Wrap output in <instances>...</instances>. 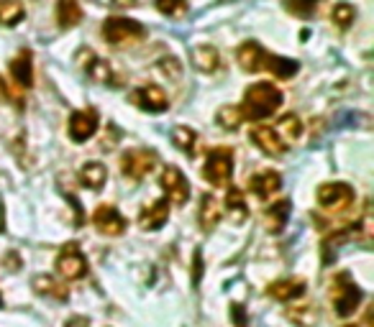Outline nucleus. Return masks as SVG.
Here are the masks:
<instances>
[{"instance_id":"1","label":"nucleus","mask_w":374,"mask_h":327,"mask_svg":"<svg viewBox=\"0 0 374 327\" xmlns=\"http://www.w3.org/2000/svg\"><path fill=\"white\" fill-rule=\"evenodd\" d=\"M282 105V92L272 82H256L244 92V105H239L244 112V120H264L275 115Z\"/></svg>"},{"instance_id":"2","label":"nucleus","mask_w":374,"mask_h":327,"mask_svg":"<svg viewBox=\"0 0 374 327\" xmlns=\"http://www.w3.org/2000/svg\"><path fill=\"white\" fill-rule=\"evenodd\" d=\"M146 36V26L139 21H131V18H120V15H113V18H105L103 23V38L113 46H123V44H136Z\"/></svg>"},{"instance_id":"3","label":"nucleus","mask_w":374,"mask_h":327,"mask_svg":"<svg viewBox=\"0 0 374 327\" xmlns=\"http://www.w3.org/2000/svg\"><path fill=\"white\" fill-rule=\"evenodd\" d=\"M233 174V151L221 146V149H213L208 154V161L202 166V177L208 179L213 187H226L231 182Z\"/></svg>"},{"instance_id":"4","label":"nucleus","mask_w":374,"mask_h":327,"mask_svg":"<svg viewBox=\"0 0 374 327\" xmlns=\"http://www.w3.org/2000/svg\"><path fill=\"white\" fill-rule=\"evenodd\" d=\"M154 166H157V154L149 149H134L120 157V171L131 182H141L144 177H149Z\"/></svg>"},{"instance_id":"5","label":"nucleus","mask_w":374,"mask_h":327,"mask_svg":"<svg viewBox=\"0 0 374 327\" xmlns=\"http://www.w3.org/2000/svg\"><path fill=\"white\" fill-rule=\"evenodd\" d=\"M57 274L64 279V282H77V279H83L88 274V259L83 256L80 251V245L77 243H67L64 248L60 251L57 256Z\"/></svg>"},{"instance_id":"6","label":"nucleus","mask_w":374,"mask_h":327,"mask_svg":"<svg viewBox=\"0 0 374 327\" xmlns=\"http://www.w3.org/2000/svg\"><path fill=\"white\" fill-rule=\"evenodd\" d=\"M361 302V289L349 279V274H341L336 282V297H333V307H336L338 317H349L356 312V307Z\"/></svg>"},{"instance_id":"7","label":"nucleus","mask_w":374,"mask_h":327,"mask_svg":"<svg viewBox=\"0 0 374 327\" xmlns=\"http://www.w3.org/2000/svg\"><path fill=\"white\" fill-rule=\"evenodd\" d=\"M354 202V189L344 182H333V184H323L318 189V205L328 212L346 210Z\"/></svg>"},{"instance_id":"8","label":"nucleus","mask_w":374,"mask_h":327,"mask_svg":"<svg viewBox=\"0 0 374 327\" xmlns=\"http://www.w3.org/2000/svg\"><path fill=\"white\" fill-rule=\"evenodd\" d=\"M131 103L146 112H165L167 108H169L167 92L159 87V85H144V87L134 89V92H131Z\"/></svg>"},{"instance_id":"9","label":"nucleus","mask_w":374,"mask_h":327,"mask_svg":"<svg viewBox=\"0 0 374 327\" xmlns=\"http://www.w3.org/2000/svg\"><path fill=\"white\" fill-rule=\"evenodd\" d=\"M162 189L167 192V197L172 202V205H185L187 200H190V184H187L185 174H182L177 166H167L165 171H162Z\"/></svg>"},{"instance_id":"10","label":"nucleus","mask_w":374,"mask_h":327,"mask_svg":"<svg viewBox=\"0 0 374 327\" xmlns=\"http://www.w3.org/2000/svg\"><path fill=\"white\" fill-rule=\"evenodd\" d=\"M92 225L97 228V233L116 238V235H123V231H126V217L120 215L113 205H100L92 212Z\"/></svg>"},{"instance_id":"11","label":"nucleus","mask_w":374,"mask_h":327,"mask_svg":"<svg viewBox=\"0 0 374 327\" xmlns=\"http://www.w3.org/2000/svg\"><path fill=\"white\" fill-rule=\"evenodd\" d=\"M97 131V112L95 108H85V110L72 112L69 118V136L75 143H83L88 138H92Z\"/></svg>"},{"instance_id":"12","label":"nucleus","mask_w":374,"mask_h":327,"mask_svg":"<svg viewBox=\"0 0 374 327\" xmlns=\"http://www.w3.org/2000/svg\"><path fill=\"white\" fill-rule=\"evenodd\" d=\"M267 57H270V54L264 52L256 41L241 44L239 52H236V61H239V67L244 69V72H262V69L267 67Z\"/></svg>"},{"instance_id":"13","label":"nucleus","mask_w":374,"mask_h":327,"mask_svg":"<svg viewBox=\"0 0 374 327\" xmlns=\"http://www.w3.org/2000/svg\"><path fill=\"white\" fill-rule=\"evenodd\" d=\"M251 141H254L264 154H270V157H282L284 151H287V143L279 138L277 131H275L272 126L251 128Z\"/></svg>"},{"instance_id":"14","label":"nucleus","mask_w":374,"mask_h":327,"mask_svg":"<svg viewBox=\"0 0 374 327\" xmlns=\"http://www.w3.org/2000/svg\"><path fill=\"white\" fill-rule=\"evenodd\" d=\"M279 187H282V177L272 169L259 171V174H254V177L249 179V189H251L259 200H270L272 194L279 192Z\"/></svg>"},{"instance_id":"15","label":"nucleus","mask_w":374,"mask_h":327,"mask_svg":"<svg viewBox=\"0 0 374 327\" xmlns=\"http://www.w3.org/2000/svg\"><path fill=\"white\" fill-rule=\"evenodd\" d=\"M167 217H169V202L167 200H157L146 205L141 210V215H139V225H141L144 231H159L162 225L167 223Z\"/></svg>"},{"instance_id":"16","label":"nucleus","mask_w":374,"mask_h":327,"mask_svg":"<svg viewBox=\"0 0 374 327\" xmlns=\"http://www.w3.org/2000/svg\"><path fill=\"white\" fill-rule=\"evenodd\" d=\"M11 77L21 89H29L34 85V61H31V52H18L13 61H11Z\"/></svg>"},{"instance_id":"17","label":"nucleus","mask_w":374,"mask_h":327,"mask_svg":"<svg viewBox=\"0 0 374 327\" xmlns=\"http://www.w3.org/2000/svg\"><path fill=\"white\" fill-rule=\"evenodd\" d=\"M270 297L277 302H292L305 294V282L303 279H279V282L270 284Z\"/></svg>"},{"instance_id":"18","label":"nucleus","mask_w":374,"mask_h":327,"mask_svg":"<svg viewBox=\"0 0 374 327\" xmlns=\"http://www.w3.org/2000/svg\"><path fill=\"white\" fill-rule=\"evenodd\" d=\"M190 59H193V67H198L200 72H216L221 67V54H218L216 46L210 44L195 46L190 52Z\"/></svg>"},{"instance_id":"19","label":"nucleus","mask_w":374,"mask_h":327,"mask_svg":"<svg viewBox=\"0 0 374 327\" xmlns=\"http://www.w3.org/2000/svg\"><path fill=\"white\" fill-rule=\"evenodd\" d=\"M83 21V8L77 0H60L57 3V23L60 29H75Z\"/></svg>"},{"instance_id":"20","label":"nucleus","mask_w":374,"mask_h":327,"mask_svg":"<svg viewBox=\"0 0 374 327\" xmlns=\"http://www.w3.org/2000/svg\"><path fill=\"white\" fill-rule=\"evenodd\" d=\"M198 220H200L202 231H210V228H216L218 220H221V205H218L216 197H210V194H202Z\"/></svg>"},{"instance_id":"21","label":"nucleus","mask_w":374,"mask_h":327,"mask_svg":"<svg viewBox=\"0 0 374 327\" xmlns=\"http://www.w3.org/2000/svg\"><path fill=\"white\" fill-rule=\"evenodd\" d=\"M105 179H108V169H105L100 161H88L80 169V182H83L85 187H90V189H103Z\"/></svg>"},{"instance_id":"22","label":"nucleus","mask_w":374,"mask_h":327,"mask_svg":"<svg viewBox=\"0 0 374 327\" xmlns=\"http://www.w3.org/2000/svg\"><path fill=\"white\" fill-rule=\"evenodd\" d=\"M83 57H88V61H83V69L92 77V80H95V82H103V85H108V82L113 80L111 67H108V64H105L103 59H97V57H95L92 52H83Z\"/></svg>"},{"instance_id":"23","label":"nucleus","mask_w":374,"mask_h":327,"mask_svg":"<svg viewBox=\"0 0 374 327\" xmlns=\"http://www.w3.org/2000/svg\"><path fill=\"white\" fill-rule=\"evenodd\" d=\"M277 80H290L292 75H298L300 64L295 59H287V57H267V67Z\"/></svg>"},{"instance_id":"24","label":"nucleus","mask_w":374,"mask_h":327,"mask_svg":"<svg viewBox=\"0 0 374 327\" xmlns=\"http://www.w3.org/2000/svg\"><path fill=\"white\" fill-rule=\"evenodd\" d=\"M275 131H277V136L284 143H292V141H298L300 133H303V123H300L298 115H292L290 112V115H282V118H279Z\"/></svg>"},{"instance_id":"25","label":"nucleus","mask_w":374,"mask_h":327,"mask_svg":"<svg viewBox=\"0 0 374 327\" xmlns=\"http://www.w3.org/2000/svg\"><path fill=\"white\" fill-rule=\"evenodd\" d=\"M216 120L223 131H236V128L244 123V112H241L239 105H223V108L218 110Z\"/></svg>"},{"instance_id":"26","label":"nucleus","mask_w":374,"mask_h":327,"mask_svg":"<svg viewBox=\"0 0 374 327\" xmlns=\"http://www.w3.org/2000/svg\"><path fill=\"white\" fill-rule=\"evenodd\" d=\"M21 0H0V26H15L23 18Z\"/></svg>"},{"instance_id":"27","label":"nucleus","mask_w":374,"mask_h":327,"mask_svg":"<svg viewBox=\"0 0 374 327\" xmlns=\"http://www.w3.org/2000/svg\"><path fill=\"white\" fill-rule=\"evenodd\" d=\"M226 208H228V212H231V217L236 223H241L247 217V202H244V192H241L239 187L228 189V194H226Z\"/></svg>"},{"instance_id":"28","label":"nucleus","mask_w":374,"mask_h":327,"mask_svg":"<svg viewBox=\"0 0 374 327\" xmlns=\"http://www.w3.org/2000/svg\"><path fill=\"white\" fill-rule=\"evenodd\" d=\"M172 141H174V146H177V149L185 151V154H190V157H193V154H195V143H198V133H195L193 128L177 126L172 131Z\"/></svg>"},{"instance_id":"29","label":"nucleus","mask_w":374,"mask_h":327,"mask_svg":"<svg viewBox=\"0 0 374 327\" xmlns=\"http://www.w3.org/2000/svg\"><path fill=\"white\" fill-rule=\"evenodd\" d=\"M287 217H290V202L282 200L277 202V205H272L270 210H267V220H270V231L279 233L287 225Z\"/></svg>"},{"instance_id":"30","label":"nucleus","mask_w":374,"mask_h":327,"mask_svg":"<svg viewBox=\"0 0 374 327\" xmlns=\"http://www.w3.org/2000/svg\"><path fill=\"white\" fill-rule=\"evenodd\" d=\"M34 289L39 294H46V297H54V299H67V289L60 286V284L54 282L52 276H36L34 279Z\"/></svg>"},{"instance_id":"31","label":"nucleus","mask_w":374,"mask_h":327,"mask_svg":"<svg viewBox=\"0 0 374 327\" xmlns=\"http://www.w3.org/2000/svg\"><path fill=\"white\" fill-rule=\"evenodd\" d=\"M331 18H333V23H336L338 29H349L354 23V18H356V10L349 3H336L333 10H331Z\"/></svg>"},{"instance_id":"32","label":"nucleus","mask_w":374,"mask_h":327,"mask_svg":"<svg viewBox=\"0 0 374 327\" xmlns=\"http://www.w3.org/2000/svg\"><path fill=\"white\" fill-rule=\"evenodd\" d=\"M290 320H295L300 327H313L318 322V312L310 305L295 307V310H290Z\"/></svg>"},{"instance_id":"33","label":"nucleus","mask_w":374,"mask_h":327,"mask_svg":"<svg viewBox=\"0 0 374 327\" xmlns=\"http://www.w3.org/2000/svg\"><path fill=\"white\" fill-rule=\"evenodd\" d=\"M284 8H287L290 13L300 15V18H307V15L315 13L318 0H284Z\"/></svg>"},{"instance_id":"34","label":"nucleus","mask_w":374,"mask_h":327,"mask_svg":"<svg viewBox=\"0 0 374 327\" xmlns=\"http://www.w3.org/2000/svg\"><path fill=\"white\" fill-rule=\"evenodd\" d=\"M157 8L165 15H172V18H180L187 13V0H157Z\"/></svg>"},{"instance_id":"35","label":"nucleus","mask_w":374,"mask_h":327,"mask_svg":"<svg viewBox=\"0 0 374 327\" xmlns=\"http://www.w3.org/2000/svg\"><path fill=\"white\" fill-rule=\"evenodd\" d=\"M0 100H13V103L21 108V100H15V97L11 95V89H8V85L3 82V77H0Z\"/></svg>"},{"instance_id":"36","label":"nucleus","mask_w":374,"mask_h":327,"mask_svg":"<svg viewBox=\"0 0 374 327\" xmlns=\"http://www.w3.org/2000/svg\"><path fill=\"white\" fill-rule=\"evenodd\" d=\"M105 3H113V6H118V8H128V6H134L136 0H105Z\"/></svg>"},{"instance_id":"37","label":"nucleus","mask_w":374,"mask_h":327,"mask_svg":"<svg viewBox=\"0 0 374 327\" xmlns=\"http://www.w3.org/2000/svg\"><path fill=\"white\" fill-rule=\"evenodd\" d=\"M67 327H90L88 325V320H83V317H75V320H69Z\"/></svg>"}]
</instances>
